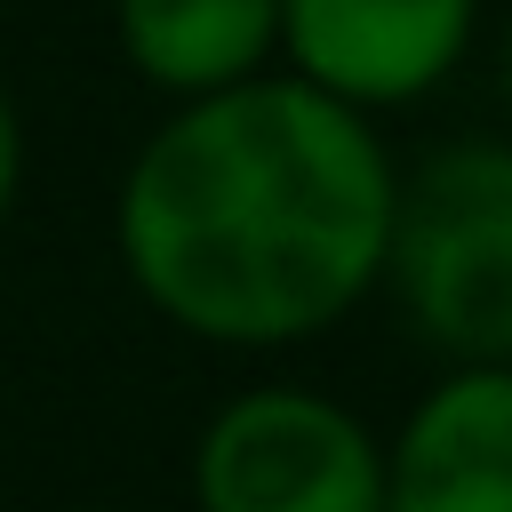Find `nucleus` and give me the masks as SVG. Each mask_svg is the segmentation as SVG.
<instances>
[{"label":"nucleus","instance_id":"6","mask_svg":"<svg viewBox=\"0 0 512 512\" xmlns=\"http://www.w3.org/2000/svg\"><path fill=\"white\" fill-rule=\"evenodd\" d=\"M120 64L168 104L280 72V0H112Z\"/></svg>","mask_w":512,"mask_h":512},{"label":"nucleus","instance_id":"7","mask_svg":"<svg viewBox=\"0 0 512 512\" xmlns=\"http://www.w3.org/2000/svg\"><path fill=\"white\" fill-rule=\"evenodd\" d=\"M24 168H32V136H24V112H16V96H8V80H0V224H8L16 200H24Z\"/></svg>","mask_w":512,"mask_h":512},{"label":"nucleus","instance_id":"3","mask_svg":"<svg viewBox=\"0 0 512 512\" xmlns=\"http://www.w3.org/2000/svg\"><path fill=\"white\" fill-rule=\"evenodd\" d=\"M192 512H384V432L320 384H240L192 432Z\"/></svg>","mask_w":512,"mask_h":512},{"label":"nucleus","instance_id":"1","mask_svg":"<svg viewBox=\"0 0 512 512\" xmlns=\"http://www.w3.org/2000/svg\"><path fill=\"white\" fill-rule=\"evenodd\" d=\"M400 160L384 120L256 72L168 104L112 192L128 288L216 352H288L384 288Z\"/></svg>","mask_w":512,"mask_h":512},{"label":"nucleus","instance_id":"2","mask_svg":"<svg viewBox=\"0 0 512 512\" xmlns=\"http://www.w3.org/2000/svg\"><path fill=\"white\" fill-rule=\"evenodd\" d=\"M384 288L440 368H512V136H456L400 168Z\"/></svg>","mask_w":512,"mask_h":512},{"label":"nucleus","instance_id":"4","mask_svg":"<svg viewBox=\"0 0 512 512\" xmlns=\"http://www.w3.org/2000/svg\"><path fill=\"white\" fill-rule=\"evenodd\" d=\"M488 0H280V72L384 120L448 88Z\"/></svg>","mask_w":512,"mask_h":512},{"label":"nucleus","instance_id":"8","mask_svg":"<svg viewBox=\"0 0 512 512\" xmlns=\"http://www.w3.org/2000/svg\"><path fill=\"white\" fill-rule=\"evenodd\" d=\"M496 96H504V120H512V24L496 32Z\"/></svg>","mask_w":512,"mask_h":512},{"label":"nucleus","instance_id":"5","mask_svg":"<svg viewBox=\"0 0 512 512\" xmlns=\"http://www.w3.org/2000/svg\"><path fill=\"white\" fill-rule=\"evenodd\" d=\"M384 512H512V368H440L384 440Z\"/></svg>","mask_w":512,"mask_h":512}]
</instances>
